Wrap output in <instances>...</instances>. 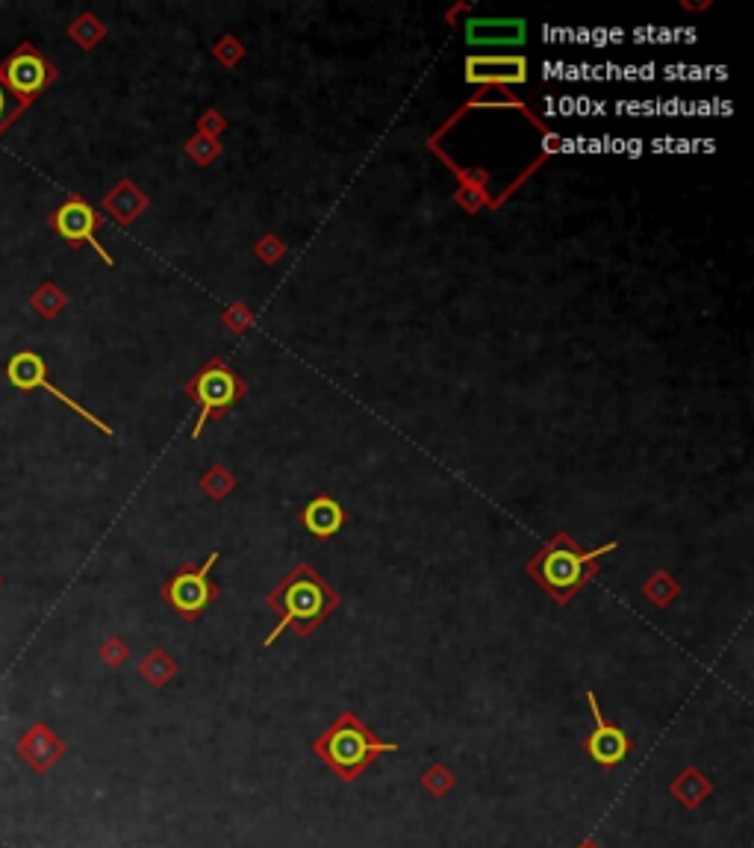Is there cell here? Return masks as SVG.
I'll use <instances>...</instances> for the list:
<instances>
[{
  "label": "cell",
  "mask_w": 754,
  "mask_h": 848,
  "mask_svg": "<svg viewBox=\"0 0 754 848\" xmlns=\"http://www.w3.org/2000/svg\"><path fill=\"white\" fill-rule=\"evenodd\" d=\"M525 36H528V24L522 18H469L466 21L469 45L516 48V45H525Z\"/></svg>",
  "instance_id": "obj_10"
},
{
  "label": "cell",
  "mask_w": 754,
  "mask_h": 848,
  "mask_svg": "<svg viewBox=\"0 0 754 848\" xmlns=\"http://www.w3.org/2000/svg\"><path fill=\"white\" fill-rule=\"evenodd\" d=\"M98 224H101V215L92 210L83 198H68L59 210H56L54 215V230L65 239V242H89L95 251H98V257L104 260V263H112L107 254V248L98 242V236H95V230H98Z\"/></svg>",
  "instance_id": "obj_8"
},
{
  "label": "cell",
  "mask_w": 754,
  "mask_h": 848,
  "mask_svg": "<svg viewBox=\"0 0 754 848\" xmlns=\"http://www.w3.org/2000/svg\"><path fill=\"white\" fill-rule=\"evenodd\" d=\"M24 757L36 766V769H48L56 757H62V745L51 737L48 728H33L30 737L21 745Z\"/></svg>",
  "instance_id": "obj_14"
},
{
  "label": "cell",
  "mask_w": 754,
  "mask_h": 848,
  "mask_svg": "<svg viewBox=\"0 0 754 848\" xmlns=\"http://www.w3.org/2000/svg\"><path fill=\"white\" fill-rule=\"evenodd\" d=\"M186 392L201 407V416L192 427V436L198 439L204 433V427L210 424V419H221L230 407H236V401L245 395V383L224 360H210L186 383Z\"/></svg>",
  "instance_id": "obj_4"
},
{
  "label": "cell",
  "mask_w": 754,
  "mask_h": 848,
  "mask_svg": "<svg viewBox=\"0 0 754 848\" xmlns=\"http://www.w3.org/2000/svg\"><path fill=\"white\" fill-rule=\"evenodd\" d=\"M6 377H9V383L15 386V389H21V392H33V389H48L54 398H59L62 404H68L74 413H80L83 419L89 424H95L98 430H104L107 436H112V427L109 424H104L98 416H92L89 410H83L77 401H71L68 395H62L56 386H51V380H48V366H45V360L39 357V354H33V351H21V354H15L12 357V363L6 366Z\"/></svg>",
  "instance_id": "obj_7"
},
{
  "label": "cell",
  "mask_w": 754,
  "mask_h": 848,
  "mask_svg": "<svg viewBox=\"0 0 754 848\" xmlns=\"http://www.w3.org/2000/svg\"><path fill=\"white\" fill-rule=\"evenodd\" d=\"M310 748L342 784H354L380 754H395L398 742L377 740L375 731L354 710H342Z\"/></svg>",
  "instance_id": "obj_3"
},
{
  "label": "cell",
  "mask_w": 754,
  "mask_h": 848,
  "mask_svg": "<svg viewBox=\"0 0 754 848\" xmlns=\"http://www.w3.org/2000/svg\"><path fill=\"white\" fill-rule=\"evenodd\" d=\"M578 848H601V846H598L595 840H584V843H581V846H578Z\"/></svg>",
  "instance_id": "obj_21"
},
{
  "label": "cell",
  "mask_w": 754,
  "mask_h": 848,
  "mask_svg": "<svg viewBox=\"0 0 754 848\" xmlns=\"http://www.w3.org/2000/svg\"><path fill=\"white\" fill-rule=\"evenodd\" d=\"M9 112V98H6V89H3V83H0V118Z\"/></svg>",
  "instance_id": "obj_20"
},
{
  "label": "cell",
  "mask_w": 754,
  "mask_h": 848,
  "mask_svg": "<svg viewBox=\"0 0 754 848\" xmlns=\"http://www.w3.org/2000/svg\"><path fill=\"white\" fill-rule=\"evenodd\" d=\"M301 525L310 530L316 539H330L345 525V510L333 495H316L301 510Z\"/></svg>",
  "instance_id": "obj_12"
},
{
  "label": "cell",
  "mask_w": 754,
  "mask_h": 848,
  "mask_svg": "<svg viewBox=\"0 0 754 848\" xmlns=\"http://www.w3.org/2000/svg\"><path fill=\"white\" fill-rule=\"evenodd\" d=\"M587 704H590V713H593V731L581 742V745H584V754L593 760L595 766H601L604 772H610V769H616V766H622V763L628 760L634 742H631V737H628L616 722H607V719H604L595 692H587Z\"/></svg>",
  "instance_id": "obj_6"
},
{
  "label": "cell",
  "mask_w": 754,
  "mask_h": 848,
  "mask_svg": "<svg viewBox=\"0 0 754 848\" xmlns=\"http://www.w3.org/2000/svg\"><path fill=\"white\" fill-rule=\"evenodd\" d=\"M139 672L154 684V687H162L165 681H171L177 675V663L165 654V651H151L148 660L139 666Z\"/></svg>",
  "instance_id": "obj_16"
},
{
  "label": "cell",
  "mask_w": 754,
  "mask_h": 848,
  "mask_svg": "<svg viewBox=\"0 0 754 848\" xmlns=\"http://www.w3.org/2000/svg\"><path fill=\"white\" fill-rule=\"evenodd\" d=\"M466 80L478 86H507L528 80V59L525 56H469L466 59Z\"/></svg>",
  "instance_id": "obj_9"
},
{
  "label": "cell",
  "mask_w": 754,
  "mask_h": 848,
  "mask_svg": "<svg viewBox=\"0 0 754 848\" xmlns=\"http://www.w3.org/2000/svg\"><path fill=\"white\" fill-rule=\"evenodd\" d=\"M669 793L681 807L699 810L701 804L707 801V795L713 793V784H710L707 775H701L699 766H684V772L669 781Z\"/></svg>",
  "instance_id": "obj_13"
},
{
  "label": "cell",
  "mask_w": 754,
  "mask_h": 848,
  "mask_svg": "<svg viewBox=\"0 0 754 848\" xmlns=\"http://www.w3.org/2000/svg\"><path fill=\"white\" fill-rule=\"evenodd\" d=\"M51 77H54V68L39 53L30 51V48L18 51L6 62V80H9L12 92H18L21 98L39 95Z\"/></svg>",
  "instance_id": "obj_11"
},
{
  "label": "cell",
  "mask_w": 754,
  "mask_h": 848,
  "mask_svg": "<svg viewBox=\"0 0 754 848\" xmlns=\"http://www.w3.org/2000/svg\"><path fill=\"white\" fill-rule=\"evenodd\" d=\"M266 604L280 616L274 631L266 636V645H271L286 628L298 636H310L342 604V598L310 563H298L266 595Z\"/></svg>",
  "instance_id": "obj_1"
},
{
  "label": "cell",
  "mask_w": 754,
  "mask_h": 848,
  "mask_svg": "<svg viewBox=\"0 0 754 848\" xmlns=\"http://www.w3.org/2000/svg\"><path fill=\"white\" fill-rule=\"evenodd\" d=\"M643 595L654 607H669L678 598V583L672 581L669 572H654L646 583H643Z\"/></svg>",
  "instance_id": "obj_15"
},
{
  "label": "cell",
  "mask_w": 754,
  "mask_h": 848,
  "mask_svg": "<svg viewBox=\"0 0 754 848\" xmlns=\"http://www.w3.org/2000/svg\"><path fill=\"white\" fill-rule=\"evenodd\" d=\"M218 563V551H213L201 566H180L174 572V578L162 586V598L165 604L186 622H195L204 616V610L218 598V586L210 581L213 566Z\"/></svg>",
  "instance_id": "obj_5"
},
{
  "label": "cell",
  "mask_w": 754,
  "mask_h": 848,
  "mask_svg": "<svg viewBox=\"0 0 754 848\" xmlns=\"http://www.w3.org/2000/svg\"><path fill=\"white\" fill-rule=\"evenodd\" d=\"M201 483H204V489H207L213 498H224V495L230 492V486H233V477L227 475L221 466H216V469H210V472H207V477H204Z\"/></svg>",
  "instance_id": "obj_18"
},
{
  "label": "cell",
  "mask_w": 754,
  "mask_h": 848,
  "mask_svg": "<svg viewBox=\"0 0 754 848\" xmlns=\"http://www.w3.org/2000/svg\"><path fill=\"white\" fill-rule=\"evenodd\" d=\"M104 657H107V663H112V666H118L124 657H127V648L121 645V642H109L107 648H104Z\"/></svg>",
  "instance_id": "obj_19"
},
{
  "label": "cell",
  "mask_w": 754,
  "mask_h": 848,
  "mask_svg": "<svg viewBox=\"0 0 754 848\" xmlns=\"http://www.w3.org/2000/svg\"><path fill=\"white\" fill-rule=\"evenodd\" d=\"M454 784H457L454 772H451L448 766H442V763H431V766L422 772V787H425L431 795H436V798H442V795L451 793V790H454Z\"/></svg>",
  "instance_id": "obj_17"
},
{
  "label": "cell",
  "mask_w": 754,
  "mask_h": 848,
  "mask_svg": "<svg viewBox=\"0 0 754 848\" xmlns=\"http://www.w3.org/2000/svg\"><path fill=\"white\" fill-rule=\"evenodd\" d=\"M619 542H604L595 551H584L572 533L560 530L551 542L542 545L537 557L528 563V575L557 601V604H569L587 583L593 581L601 572V557L616 551Z\"/></svg>",
  "instance_id": "obj_2"
}]
</instances>
